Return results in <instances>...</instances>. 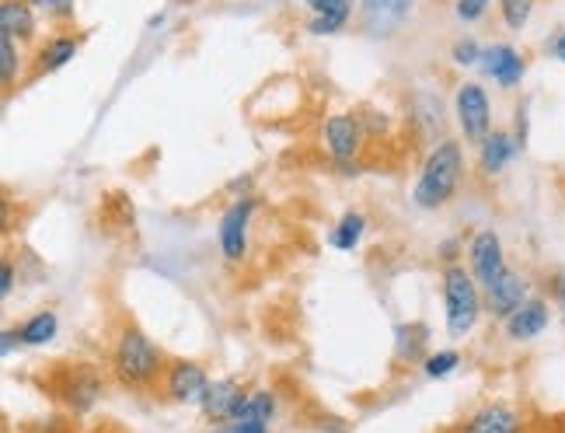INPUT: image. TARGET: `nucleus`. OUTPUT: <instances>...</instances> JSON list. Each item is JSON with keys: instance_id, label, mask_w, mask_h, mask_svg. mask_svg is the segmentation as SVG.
Returning a JSON list of instances; mask_svg holds the SVG:
<instances>
[{"instance_id": "4", "label": "nucleus", "mask_w": 565, "mask_h": 433, "mask_svg": "<svg viewBox=\"0 0 565 433\" xmlns=\"http://www.w3.org/2000/svg\"><path fill=\"white\" fill-rule=\"evenodd\" d=\"M454 119L461 126V137L475 147L492 134V102L478 81H465L454 95Z\"/></svg>"}, {"instance_id": "20", "label": "nucleus", "mask_w": 565, "mask_h": 433, "mask_svg": "<svg viewBox=\"0 0 565 433\" xmlns=\"http://www.w3.org/2000/svg\"><path fill=\"white\" fill-rule=\"evenodd\" d=\"M0 32H8L21 46H29L39 35V11L29 0H0Z\"/></svg>"}, {"instance_id": "33", "label": "nucleus", "mask_w": 565, "mask_h": 433, "mask_svg": "<svg viewBox=\"0 0 565 433\" xmlns=\"http://www.w3.org/2000/svg\"><path fill=\"white\" fill-rule=\"evenodd\" d=\"M14 346H21L18 329H4V332H0V350H4V357H11V353H14Z\"/></svg>"}, {"instance_id": "13", "label": "nucleus", "mask_w": 565, "mask_h": 433, "mask_svg": "<svg viewBox=\"0 0 565 433\" xmlns=\"http://www.w3.org/2000/svg\"><path fill=\"white\" fill-rule=\"evenodd\" d=\"M416 11V0H360L363 29L371 35H391L398 32Z\"/></svg>"}, {"instance_id": "24", "label": "nucleus", "mask_w": 565, "mask_h": 433, "mask_svg": "<svg viewBox=\"0 0 565 433\" xmlns=\"http://www.w3.org/2000/svg\"><path fill=\"white\" fill-rule=\"evenodd\" d=\"M18 77H21V42L8 32H0V84L14 88Z\"/></svg>"}, {"instance_id": "10", "label": "nucleus", "mask_w": 565, "mask_h": 433, "mask_svg": "<svg viewBox=\"0 0 565 433\" xmlns=\"http://www.w3.org/2000/svg\"><path fill=\"white\" fill-rule=\"evenodd\" d=\"M206 384H210V374L203 371V363H195V360H168V371L161 378L164 399L179 402V405L200 402Z\"/></svg>"}, {"instance_id": "28", "label": "nucleus", "mask_w": 565, "mask_h": 433, "mask_svg": "<svg viewBox=\"0 0 565 433\" xmlns=\"http://www.w3.org/2000/svg\"><path fill=\"white\" fill-rule=\"evenodd\" d=\"M482 50L486 46H478L471 35H465L450 46V60L458 63V67H478V63H482Z\"/></svg>"}, {"instance_id": "11", "label": "nucleus", "mask_w": 565, "mask_h": 433, "mask_svg": "<svg viewBox=\"0 0 565 433\" xmlns=\"http://www.w3.org/2000/svg\"><path fill=\"white\" fill-rule=\"evenodd\" d=\"M478 67H482V74L492 77L503 92H513L520 88V81L527 74V56L516 46H510V42H492V46L482 50V63H478Z\"/></svg>"}, {"instance_id": "7", "label": "nucleus", "mask_w": 565, "mask_h": 433, "mask_svg": "<svg viewBox=\"0 0 565 433\" xmlns=\"http://www.w3.org/2000/svg\"><path fill=\"white\" fill-rule=\"evenodd\" d=\"M321 140H324V147H329L332 161H356L363 144H366L363 119L353 113H332L321 126Z\"/></svg>"}, {"instance_id": "3", "label": "nucleus", "mask_w": 565, "mask_h": 433, "mask_svg": "<svg viewBox=\"0 0 565 433\" xmlns=\"http://www.w3.org/2000/svg\"><path fill=\"white\" fill-rule=\"evenodd\" d=\"M486 311V291L475 279L471 270L461 263H450L444 270V315H447V336L465 339Z\"/></svg>"}, {"instance_id": "30", "label": "nucleus", "mask_w": 565, "mask_h": 433, "mask_svg": "<svg viewBox=\"0 0 565 433\" xmlns=\"http://www.w3.org/2000/svg\"><path fill=\"white\" fill-rule=\"evenodd\" d=\"M548 300L558 308V315H562V321H565V273H555V276L548 279Z\"/></svg>"}, {"instance_id": "27", "label": "nucleus", "mask_w": 565, "mask_h": 433, "mask_svg": "<svg viewBox=\"0 0 565 433\" xmlns=\"http://www.w3.org/2000/svg\"><path fill=\"white\" fill-rule=\"evenodd\" d=\"M29 4L39 11V18L56 21V25L74 21V14H77V0H29Z\"/></svg>"}, {"instance_id": "14", "label": "nucleus", "mask_w": 565, "mask_h": 433, "mask_svg": "<svg viewBox=\"0 0 565 433\" xmlns=\"http://www.w3.org/2000/svg\"><path fill=\"white\" fill-rule=\"evenodd\" d=\"M548 321H552V300H545V297H527L524 305H520L503 321V329H507V339L510 342H531V339H537L541 332L548 329Z\"/></svg>"}, {"instance_id": "26", "label": "nucleus", "mask_w": 565, "mask_h": 433, "mask_svg": "<svg viewBox=\"0 0 565 433\" xmlns=\"http://www.w3.org/2000/svg\"><path fill=\"white\" fill-rule=\"evenodd\" d=\"M423 363H426V378L440 381V378H450L454 371H458V367H461V353L458 350H437V353H429Z\"/></svg>"}, {"instance_id": "15", "label": "nucleus", "mask_w": 565, "mask_h": 433, "mask_svg": "<svg viewBox=\"0 0 565 433\" xmlns=\"http://www.w3.org/2000/svg\"><path fill=\"white\" fill-rule=\"evenodd\" d=\"M458 433H524V416L507 402H489L458 426Z\"/></svg>"}, {"instance_id": "1", "label": "nucleus", "mask_w": 565, "mask_h": 433, "mask_svg": "<svg viewBox=\"0 0 565 433\" xmlns=\"http://www.w3.org/2000/svg\"><path fill=\"white\" fill-rule=\"evenodd\" d=\"M168 371L164 353L154 346L140 325H122L113 346V374L129 392H150Z\"/></svg>"}, {"instance_id": "12", "label": "nucleus", "mask_w": 565, "mask_h": 433, "mask_svg": "<svg viewBox=\"0 0 565 433\" xmlns=\"http://www.w3.org/2000/svg\"><path fill=\"white\" fill-rule=\"evenodd\" d=\"M531 297V284L524 273L516 270H507L503 276L495 279L492 287H486V311L499 321H507L524 300Z\"/></svg>"}, {"instance_id": "2", "label": "nucleus", "mask_w": 565, "mask_h": 433, "mask_svg": "<svg viewBox=\"0 0 565 433\" xmlns=\"http://www.w3.org/2000/svg\"><path fill=\"white\" fill-rule=\"evenodd\" d=\"M465 179V150L458 140H440L433 144L426 155L416 189H412V203L419 210H440L454 197H458V186Z\"/></svg>"}, {"instance_id": "25", "label": "nucleus", "mask_w": 565, "mask_h": 433, "mask_svg": "<svg viewBox=\"0 0 565 433\" xmlns=\"http://www.w3.org/2000/svg\"><path fill=\"white\" fill-rule=\"evenodd\" d=\"M495 4H499V18H503V25L510 32H524L537 11V0H495Z\"/></svg>"}, {"instance_id": "19", "label": "nucleus", "mask_w": 565, "mask_h": 433, "mask_svg": "<svg viewBox=\"0 0 565 433\" xmlns=\"http://www.w3.org/2000/svg\"><path fill=\"white\" fill-rule=\"evenodd\" d=\"M77 53H81V39L60 32V35H50L46 42H39V50L32 56V67H35V74H56V71L67 67Z\"/></svg>"}, {"instance_id": "5", "label": "nucleus", "mask_w": 565, "mask_h": 433, "mask_svg": "<svg viewBox=\"0 0 565 433\" xmlns=\"http://www.w3.org/2000/svg\"><path fill=\"white\" fill-rule=\"evenodd\" d=\"M468 270L475 273V279L486 287H492L499 276H503L510 266H507V249H503V237H499L492 228H482L471 234L468 242Z\"/></svg>"}, {"instance_id": "23", "label": "nucleus", "mask_w": 565, "mask_h": 433, "mask_svg": "<svg viewBox=\"0 0 565 433\" xmlns=\"http://www.w3.org/2000/svg\"><path fill=\"white\" fill-rule=\"evenodd\" d=\"M56 332H60V318H56V311H35L32 318H25L18 325V336H21V346H46V342H53L56 339Z\"/></svg>"}, {"instance_id": "29", "label": "nucleus", "mask_w": 565, "mask_h": 433, "mask_svg": "<svg viewBox=\"0 0 565 433\" xmlns=\"http://www.w3.org/2000/svg\"><path fill=\"white\" fill-rule=\"evenodd\" d=\"M492 8V0H454V18L461 21V25H475V21H482Z\"/></svg>"}, {"instance_id": "17", "label": "nucleus", "mask_w": 565, "mask_h": 433, "mask_svg": "<svg viewBox=\"0 0 565 433\" xmlns=\"http://www.w3.org/2000/svg\"><path fill=\"white\" fill-rule=\"evenodd\" d=\"M273 413H276L273 392H252L248 402L242 405V413H237L231 423H224L221 433H269Z\"/></svg>"}, {"instance_id": "16", "label": "nucleus", "mask_w": 565, "mask_h": 433, "mask_svg": "<svg viewBox=\"0 0 565 433\" xmlns=\"http://www.w3.org/2000/svg\"><path fill=\"white\" fill-rule=\"evenodd\" d=\"M520 140L510 134V129H492V134L478 144V168H482L486 179L503 176V171L513 165V158L520 155Z\"/></svg>"}, {"instance_id": "8", "label": "nucleus", "mask_w": 565, "mask_h": 433, "mask_svg": "<svg viewBox=\"0 0 565 433\" xmlns=\"http://www.w3.org/2000/svg\"><path fill=\"white\" fill-rule=\"evenodd\" d=\"M56 395L71 413H88L102 395V378L92 363H71L56 381Z\"/></svg>"}, {"instance_id": "6", "label": "nucleus", "mask_w": 565, "mask_h": 433, "mask_svg": "<svg viewBox=\"0 0 565 433\" xmlns=\"http://www.w3.org/2000/svg\"><path fill=\"white\" fill-rule=\"evenodd\" d=\"M252 216H255V200H234L216 228V242H221V255L227 263H245L248 255V234H252Z\"/></svg>"}, {"instance_id": "22", "label": "nucleus", "mask_w": 565, "mask_h": 433, "mask_svg": "<svg viewBox=\"0 0 565 433\" xmlns=\"http://www.w3.org/2000/svg\"><path fill=\"white\" fill-rule=\"evenodd\" d=\"M363 234H366V216L360 210H350V213H342L339 224L329 231V245L339 252H356Z\"/></svg>"}, {"instance_id": "31", "label": "nucleus", "mask_w": 565, "mask_h": 433, "mask_svg": "<svg viewBox=\"0 0 565 433\" xmlns=\"http://www.w3.org/2000/svg\"><path fill=\"white\" fill-rule=\"evenodd\" d=\"M545 53H548L552 60L565 63V29H558V32H552V35L545 39Z\"/></svg>"}, {"instance_id": "9", "label": "nucleus", "mask_w": 565, "mask_h": 433, "mask_svg": "<svg viewBox=\"0 0 565 433\" xmlns=\"http://www.w3.org/2000/svg\"><path fill=\"white\" fill-rule=\"evenodd\" d=\"M248 395L252 392L237 378H216V381L206 384L200 409H203V416L213 426H224V423H231L237 413H242V405L248 402Z\"/></svg>"}, {"instance_id": "32", "label": "nucleus", "mask_w": 565, "mask_h": 433, "mask_svg": "<svg viewBox=\"0 0 565 433\" xmlns=\"http://www.w3.org/2000/svg\"><path fill=\"white\" fill-rule=\"evenodd\" d=\"M11 291H14V263L4 258L0 263V297H11Z\"/></svg>"}, {"instance_id": "21", "label": "nucleus", "mask_w": 565, "mask_h": 433, "mask_svg": "<svg viewBox=\"0 0 565 433\" xmlns=\"http://www.w3.org/2000/svg\"><path fill=\"white\" fill-rule=\"evenodd\" d=\"M426 342H429V329L419 321H408L395 329V357L402 363H416L426 360Z\"/></svg>"}, {"instance_id": "18", "label": "nucleus", "mask_w": 565, "mask_h": 433, "mask_svg": "<svg viewBox=\"0 0 565 433\" xmlns=\"http://www.w3.org/2000/svg\"><path fill=\"white\" fill-rule=\"evenodd\" d=\"M303 8L311 11V35H339L353 18V0H303Z\"/></svg>"}]
</instances>
